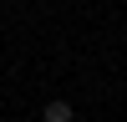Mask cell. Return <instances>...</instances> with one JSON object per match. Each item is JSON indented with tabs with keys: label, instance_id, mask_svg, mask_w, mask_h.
<instances>
[{
	"label": "cell",
	"instance_id": "cell-1",
	"mask_svg": "<svg viewBox=\"0 0 127 122\" xmlns=\"http://www.w3.org/2000/svg\"><path fill=\"white\" fill-rule=\"evenodd\" d=\"M41 122H76V112H71V102H46L41 107Z\"/></svg>",
	"mask_w": 127,
	"mask_h": 122
}]
</instances>
